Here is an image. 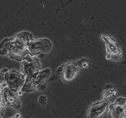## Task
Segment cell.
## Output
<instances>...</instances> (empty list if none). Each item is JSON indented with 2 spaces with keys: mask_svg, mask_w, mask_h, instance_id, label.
I'll return each instance as SVG.
<instances>
[{
  "mask_svg": "<svg viewBox=\"0 0 126 118\" xmlns=\"http://www.w3.org/2000/svg\"><path fill=\"white\" fill-rule=\"evenodd\" d=\"M33 39V35L28 31H22L10 38L7 57L19 62L23 61L30 55L28 45Z\"/></svg>",
  "mask_w": 126,
  "mask_h": 118,
  "instance_id": "6da1fadb",
  "label": "cell"
},
{
  "mask_svg": "<svg viewBox=\"0 0 126 118\" xmlns=\"http://www.w3.org/2000/svg\"><path fill=\"white\" fill-rule=\"evenodd\" d=\"M51 73V71L49 68H46L41 70L38 74L33 77L26 78L24 86L21 89V92L31 93L40 89V88L49 78Z\"/></svg>",
  "mask_w": 126,
  "mask_h": 118,
  "instance_id": "7a4b0ae2",
  "label": "cell"
},
{
  "mask_svg": "<svg viewBox=\"0 0 126 118\" xmlns=\"http://www.w3.org/2000/svg\"><path fill=\"white\" fill-rule=\"evenodd\" d=\"M26 77L15 70H8L5 74V83L7 87L16 92L21 91L24 86Z\"/></svg>",
  "mask_w": 126,
  "mask_h": 118,
  "instance_id": "3957f363",
  "label": "cell"
},
{
  "mask_svg": "<svg viewBox=\"0 0 126 118\" xmlns=\"http://www.w3.org/2000/svg\"><path fill=\"white\" fill-rule=\"evenodd\" d=\"M42 70V66L37 57L29 55L21 62V73L26 78L33 77Z\"/></svg>",
  "mask_w": 126,
  "mask_h": 118,
  "instance_id": "277c9868",
  "label": "cell"
},
{
  "mask_svg": "<svg viewBox=\"0 0 126 118\" xmlns=\"http://www.w3.org/2000/svg\"><path fill=\"white\" fill-rule=\"evenodd\" d=\"M52 44L47 38L33 39L28 45V50L31 56L36 57L41 54H46L50 52Z\"/></svg>",
  "mask_w": 126,
  "mask_h": 118,
  "instance_id": "5b68a950",
  "label": "cell"
},
{
  "mask_svg": "<svg viewBox=\"0 0 126 118\" xmlns=\"http://www.w3.org/2000/svg\"><path fill=\"white\" fill-rule=\"evenodd\" d=\"M110 105V102L106 99L93 103L88 108L87 118H102L109 112Z\"/></svg>",
  "mask_w": 126,
  "mask_h": 118,
  "instance_id": "8992f818",
  "label": "cell"
},
{
  "mask_svg": "<svg viewBox=\"0 0 126 118\" xmlns=\"http://www.w3.org/2000/svg\"><path fill=\"white\" fill-rule=\"evenodd\" d=\"M101 38L106 44V49L107 53V58L115 61L120 60L122 58V52L117 46L115 40L110 36L105 35H102Z\"/></svg>",
  "mask_w": 126,
  "mask_h": 118,
  "instance_id": "52a82bcc",
  "label": "cell"
},
{
  "mask_svg": "<svg viewBox=\"0 0 126 118\" xmlns=\"http://www.w3.org/2000/svg\"><path fill=\"white\" fill-rule=\"evenodd\" d=\"M3 98L6 106H10L15 109H18L21 107V100L18 92L5 87L3 89Z\"/></svg>",
  "mask_w": 126,
  "mask_h": 118,
  "instance_id": "ba28073f",
  "label": "cell"
},
{
  "mask_svg": "<svg viewBox=\"0 0 126 118\" xmlns=\"http://www.w3.org/2000/svg\"><path fill=\"white\" fill-rule=\"evenodd\" d=\"M81 67L78 61L69 62L64 64V68L62 74V79L64 82L69 83L73 80L79 74Z\"/></svg>",
  "mask_w": 126,
  "mask_h": 118,
  "instance_id": "9c48e42d",
  "label": "cell"
},
{
  "mask_svg": "<svg viewBox=\"0 0 126 118\" xmlns=\"http://www.w3.org/2000/svg\"><path fill=\"white\" fill-rule=\"evenodd\" d=\"M108 115L110 118H126V104H111Z\"/></svg>",
  "mask_w": 126,
  "mask_h": 118,
  "instance_id": "30bf717a",
  "label": "cell"
},
{
  "mask_svg": "<svg viewBox=\"0 0 126 118\" xmlns=\"http://www.w3.org/2000/svg\"><path fill=\"white\" fill-rule=\"evenodd\" d=\"M10 38H6L0 42V55L1 56H8L9 44Z\"/></svg>",
  "mask_w": 126,
  "mask_h": 118,
  "instance_id": "8fae6325",
  "label": "cell"
},
{
  "mask_svg": "<svg viewBox=\"0 0 126 118\" xmlns=\"http://www.w3.org/2000/svg\"><path fill=\"white\" fill-rule=\"evenodd\" d=\"M7 71L8 70L7 68L0 70V88L7 87V85L5 83V74Z\"/></svg>",
  "mask_w": 126,
  "mask_h": 118,
  "instance_id": "7c38bea8",
  "label": "cell"
},
{
  "mask_svg": "<svg viewBox=\"0 0 126 118\" xmlns=\"http://www.w3.org/2000/svg\"><path fill=\"white\" fill-rule=\"evenodd\" d=\"M3 89L4 88H0V109L6 108V105L4 104V98H3Z\"/></svg>",
  "mask_w": 126,
  "mask_h": 118,
  "instance_id": "4fadbf2b",
  "label": "cell"
},
{
  "mask_svg": "<svg viewBox=\"0 0 126 118\" xmlns=\"http://www.w3.org/2000/svg\"><path fill=\"white\" fill-rule=\"evenodd\" d=\"M114 88H112V89H108V91H104V94H103V96H104V99H107V97H110V96H112L114 93Z\"/></svg>",
  "mask_w": 126,
  "mask_h": 118,
  "instance_id": "5bb4252c",
  "label": "cell"
},
{
  "mask_svg": "<svg viewBox=\"0 0 126 118\" xmlns=\"http://www.w3.org/2000/svg\"><path fill=\"white\" fill-rule=\"evenodd\" d=\"M38 103L40 104H46L47 102V97L46 96H44V95H41L40 96V97L38 98Z\"/></svg>",
  "mask_w": 126,
  "mask_h": 118,
  "instance_id": "9a60e30c",
  "label": "cell"
},
{
  "mask_svg": "<svg viewBox=\"0 0 126 118\" xmlns=\"http://www.w3.org/2000/svg\"><path fill=\"white\" fill-rule=\"evenodd\" d=\"M64 64L63 65L60 66V67H58V69L57 70V75H62L63 71H64Z\"/></svg>",
  "mask_w": 126,
  "mask_h": 118,
  "instance_id": "2e32d148",
  "label": "cell"
},
{
  "mask_svg": "<svg viewBox=\"0 0 126 118\" xmlns=\"http://www.w3.org/2000/svg\"><path fill=\"white\" fill-rule=\"evenodd\" d=\"M5 111V108L4 109H0V118H3V115Z\"/></svg>",
  "mask_w": 126,
  "mask_h": 118,
  "instance_id": "e0dca14e",
  "label": "cell"
},
{
  "mask_svg": "<svg viewBox=\"0 0 126 118\" xmlns=\"http://www.w3.org/2000/svg\"><path fill=\"white\" fill-rule=\"evenodd\" d=\"M20 118V115L17 114L16 116H15V117H13V118Z\"/></svg>",
  "mask_w": 126,
  "mask_h": 118,
  "instance_id": "ac0fdd59",
  "label": "cell"
}]
</instances>
